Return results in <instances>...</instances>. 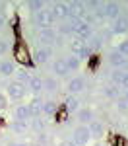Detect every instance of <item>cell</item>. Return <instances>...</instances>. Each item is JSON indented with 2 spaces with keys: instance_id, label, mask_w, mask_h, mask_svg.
<instances>
[{
  "instance_id": "1",
  "label": "cell",
  "mask_w": 128,
  "mask_h": 146,
  "mask_svg": "<svg viewBox=\"0 0 128 146\" xmlns=\"http://www.w3.org/2000/svg\"><path fill=\"white\" fill-rule=\"evenodd\" d=\"M89 140H91V135H89L87 125H80V127L74 129V135H72V142H74V146H87Z\"/></svg>"
},
{
  "instance_id": "2",
  "label": "cell",
  "mask_w": 128,
  "mask_h": 146,
  "mask_svg": "<svg viewBox=\"0 0 128 146\" xmlns=\"http://www.w3.org/2000/svg\"><path fill=\"white\" fill-rule=\"evenodd\" d=\"M74 37L76 39H80V41H89L93 37V27L89 25V23H85L83 20H80V22L74 25Z\"/></svg>"
},
{
  "instance_id": "3",
  "label": "cell",
  "mask_w": 128,
  "mask_h": 146,
  "mask_svg": "<svg viewBox=\"0 0 128 146\" xmlns=\"http://www.w3.org/2000/svg\"><path fill=\"white\" fill-rule=\"evenodd\" d=\"M14 58H16L18 62H22L25 68L31 64V55H29V51H27L25 43H22V41L16 43V47H14Z\"/></svg>"
},
{
  "instance_id": "4",
  "label": "cell",
  "mask_w": 128,
  "mask_h": 146,
  "mask_svg": "<svg viewBox=\"0 0 128 146\" xmlns=\"http://www.w3.org/2000/svg\"><path fill=\"white\" fill-rule=\"evenodd\" d=\"M47 6L53 22H60L66 18V2H47Z\"/></svg>"
},
{
  "instance_id": "5",
  "label": "cell",
  "mask_w": 128,
  "mask_h": 146,
  "mask_svg": "<svg viewBox=\"0 0 128 146\" xmlns=\"http://www.w3.org/2000/svg\"><path fill=\"white\" fill-rule=\"evenodd\" d=\"M6 98H10V100H16L20 101L25 98V86L23 84H20V82H10L8 86H6Z\"/></svg>"
},
{
  "instance_id": "6",
  "label": "cell",
  "mask_w": 128,
  "mask_h": 146,
  "mask_svg": "<svg viewBox=\"0 0 128 146\" xmlns=\"http://www.w3.org/2000/svg\"><path fill=\"white\" fill-rule=\"evenodd\" d=\"M49 58H53V49L51 47H39L33 55H31V62H35V64H45V62H49Z\"/></svg>"
},
{
  "instance_id": "7",
  "label": "cell",
  "mask_w": 128,
  "mask_h": 146,
  "mask_svg": "<svg viewBox=\"0 0 128 146\" xmlns=\"http://www.w3.org/2000/svg\"><path fill=\"white\" fill-rule=\"evenodd\" d=\"M33 23L41 29V27H51L54 22H53L49 10H41V12H37V14H33Z\"/></svg>"
},
{
  "instance_id": "8",
  "label": "cell",
  "mask_w": 128,
  "mask_h": 146,
  "mask_svg": "<svg viewBox=\"0 0 128 146\" xmlns=\"http://www.w3.org/2000/svg\"><path fill=\"white\" fill-rule=\"evenodd\" d=\"M37 37H39L41 43H45V47H51V45H54V41H56V31L53 27H41Z\"/></svg>"
},
{
  "instance_id": "9",
  "label": "cell",
  "mask_w": 128,
  "mask_h": 146,
  "mask_svg": "<svg viewBox=\"0 0 128 146\" xmlns=\"http://www.w3.org/2000/svg\"><path fill=\"white\" fill-rule=\"evenodd\" d=\"M120 16H122V6L118 2H105V18L115 22L116 18H120Z\"/></svg>"
},
{
  "instance_id": "10",
  "label": "cell",
  "mask_w": 128,
  "mask_h": 146,
  "mask_svg": "<svg viewBox=\"0 0 128 146\" xmlns=\"http://www.w3.org/2000/svg\"><path fill=\"white\" fill-rule=\"evenodd\" d=\"M128 31V16H120L116 18L113 25H111V33L113 35H124Z\"/></svg>"
},
{
  "instance_id": "11",
  "label": "cell",
  "mask_w": 128,
  "mask_h": 146,
  "mask_svg": "<svg viewBox=\"0 0 128 146\" xmlns=\"http://www.w3.org/2000/svg\"><path fill=\"white\" fill-rule=\"evenodd\" d=\"M87 8H93V18L95 22H103L105 20V2H87Z\"/></svg>"
},
{
  "instance_id": "12",
  "label": "cell",
  "mask_w": 128,
  "mask_h": 146,
  "mask_svg": "<svg viewBox=\"0 0 128 146\" xmlns=\"http://www.w3.org/2000/svg\"><path fill=\"white\" fill-rule=\"evenodd\" d=\"M14 117H16V121H22V123L31 121V111H29V105H18V107L14 109Z\"/></svg>"
},
{
  "instance_id": "13",
  "label": "cell",
  "mask_w": 128,
  "mask_h": 146,
  "mask_svg": "<svg viewBox=\"0 0 128 146\" xmlns=\"http://www.w3.org/2000/svg\"><path fill=\"white\" fill-rule=\"evenodd\" d=\"M87 129H89V135H91V138H95V140H101L105 135V127L103 123H99V121H95L93 119L91 123L87 125Z\"/></svg>"
},
{
  "instance_id": "14",
  "label": "cell",
  "mask_w": 128,
  "mask_h": 146,
  "mask_svg": "<svg viewBox=\"0 0 128 146\" xmlns=\"http://www.w3.org/2000/svg\"><path fill=\"white\" fill-rule=\"evenodd\" d=\"M31 78H33V74H31V70L29 68H20V70H16V82H20V84H23L25 88H27V84L31 82Z\"/></svg>"
},
{
  "instance_id": "15",
  "label": "cell",
  "mask_w": 128,
  "mask_h": 146,
  "mask_svg": "<svg viewBox=\"0 0 128 146\" xmlns=\"http://www.w3.org/2000/svg\"><path fill=\"white\" fill-rule=\"evenodd\" d=\"M68 90H70V94H80V92H83L85 90V80L81 78V76L72 78L68 82Z\"/></svg>"
},
{
  "instance_id": "16",
  "label": "cell",
  "mask_w": 128,
  "mask_h": 146,
  "mask_svg": "<svg viewBox=\"0 0 128 146\" xmlns=\"http://www.w3.org/2000/svg\"><path fill=\"white\" fill-rule=\"evenodd\" d=\"M27 105H29V111H31V119L41 117V105H43V101L39 100V98H33Z\"/></svg>"
},
{
  "instance_id": "17",
  "label": "cell",
  "mask_w": 128,
  "mask_h": 146,
  "mask_svg": "<svg viewBox=\"0 0 128 146\" xmlns=\"http://www.w3.org/2000/svg\"><path fill=\"white\" fill-rule=\"evenodd\" d=\"M78 121H80L81 125H89L93 121V111L89 109V107L80 109V111H78Z\"/></svg>"
},
{
  "instance_id": "18",
  "label": "cell",
  "mask_w": 128,
  "mask_h": 146,
  "mask_svg": "<svg viewBox=\"0 0 128 146\" xmlns=\"http://www.w3.org/2000/svg\"><path fill=\"white\" fill-rule=\"evenodd\" d=\"M64 109H66V113H78L80 111V100L78 98H68V100L64 101Z\"/></svg>"
},
{
  "instance_id": "19",
  "label": "cell",
  "mask_w": 128,
  "mask_h": 146,
  "mask_svg": "<svg viewBox=\"0 0 128 146\" xmlns=\"http://www.w3.org/2000/svg\"><path fill=\"white\" fill-rule=\"evenodd\" d=\"M16 74V64L12 60H2L0 62V76H10Z\"/></svg>"
},
{
  "instance_id": "20",
  "label": "cell",
  "mask_w": 128,
  "mask_h": 146,
  "mask_svg": "<svg viewBox=\"0 0 128 146\" xmlns=\"http://www.w3.org/2000/svg\"><path fill=\"white\" fill-rule=\"evenodd\" d=\"M10 131H14L16 135H25L29 131V123H22V121H12Z\"/></svg>"
},
{
  "instance_id": "21",
  "label": "cell",
  "mask_w": 128,
  "mask_h": 146,
  "mask_svg": "<svg viewBox=\"0 0 128 146\" xmlns=\"http://www.w3.org/2000/svg\"><path fill=\"white\" fill-rule=\"evenodd\" d=\"M83 45H85L83 41H80V39H76V37H74V39L70 41V55H74L76 58H78L80 53H81V49H83ZM78 60H80V58H78Z\"/></svg>"
},
{
  "instance_id": "22",
  "label": "cell",
  "mask_w": 128,
  "mask_h": 146,
  "mask_svg": "<svg viewBox=\"0 0 128 146\" xmlns=\"http://www.w3.org/2000/svg\"><path fill=\"white\" fill-rule=\"evenodd\" d=\"M53 72H54L56 76H66V74H68V68H66V64H64V58H56V60H54Z\"/></svg>"
},
{
  "instance_id": "23",
  "label": "cell",
  "mask_w": 128,
  "mask_h": 146,
  "mask_svg": "<svg viewBox=\"0 0 128 146\" xmlns=\"http://www.w3.org/2000/svg\"><path fill=\"white\" fill-rule=\"evenodd\" d=\"M118 86H115V84H111V86H105L103 88V96L105 98H109V100H116V98H120L118 96Z\"/></svg>"
},
{
  "instance_id": "24",
  "label": "cell",
  "mask_w": 128,
  "mask_h": 146,
  "mask_svg": "<svg viewBox=\"0 0 128 146\" xmlns=\"http://www.w3.org/2000/svg\"><path fill=\"white\" fill-rule=\"evenodd\" d=\"M56 31H58L60 37H62V35H72V31H74V23L72 22H62L56 27Z\"/></svg>"
},
{
  "instance_id": "25",
  "label": "cell",
  "mask_w": 128,
  "mask_h": 146,
  "mask_svg": "<svg viewBox=\"0 0 128 146\" xmlns=\"http://www.w3.org/2000/svg\"><path fill=\"white\" fill-rule=\"evenodd\" d=\"M58 109V105L54 101H43V105H41V113H45V115H54Z\"/></svg>"
},
{
  "instance_id": "26",
  "label": "cell",
  "mask_w": 128,
  "mask_h": 146,
  "mask_svg": "<svg viewBox=\"0 0 128 146\" xmlns=\"http://www.w3.org/2000/svg\"><path fill=\"white\" fill-rule=\"evenodd\" d=\"M64 64H66V68H68V72L70 70H78V68H80V60H78L74 55H68V56H64Z\"/></svg>"
},
{
  "instance_id": "27",
  "label": "cell",
  "mask_w": 128,
  "mask_h": 146,
  "mask_svg": "<svg viewBox=\"0 0 128 146\" xmlns=\"http://www.w3.org/2000/svg\"><path fill=\"white\" fill-rule=\"evenodd\" d=\"M27 88L33 92V94H39V92L43 90V80L37 78V76H33V78H31V82L27 84Z\"/></svg>"
},
{
  "instance_id": "28",
  "label": "cell",
  "mask_w": 128,
  "mask_h": 146,
  "mask_svg": "<svg viewBox=\"0 0 128 146\" xmlns=\"http://www.w3.org/2000/svg\"><path fill=\"white\" fill-rule=\"evenodd\" d=\"M31 129H33L37 135H39V133H47V123L41 117H37V119H33V123H31Z\"/></svg>"
},
{
  "instance_id": "29",
  "label": "cell",
  "mask_w": 128,
  "mask_h": 146,
  "mask_svg": "<svg viewBox=\"0 0 128 146\" xmlns=\"http://www.w3.org/2000/svg\"><path fill=\"white\" fill-rule=\"evenodd\" d=\"M27 6H29V10H31V14H37V12L45 10L47 2H41V0H31V2H27Z\"/></svg>"
},
{
  "instance_id": "30",
  "label": "cell",
  "mask_w": 128,
  "mask_h": 146,
  "mask_svg": "<svg viewBox=\"0 0 128 146\" xmlns=\"http://www.w3.org/2000/svg\"><path fill=\"white\" fill-rule=\"evenodd\" d=\"M43 90H47V92H56L58 90V82L54 78H45V80H43Z\"/></svg>"
},
{
  "instance_id": "31",
  "label": "cell",
  "mask_w": 128,
  "mask_h": 146,
  "mask_svg": "<svg viewBox=\"0 0 128 146\" xmlns=\"http://www.w3.org/2000/svg\"><path fill=\"white\" fill-rule=\"evenodd\" d=\"M49 142H51V135L49 133H39L37 135V144L39 146H47Z\"/></svg>"
},
{
  "instance_id": "32",
  "label": "cell",
  "mask_w": 128,
  "mask_h": 146,
  "mask_svg": "<svg viewBox=\"0 0 128 146\" xmlns=\"http://www.w3.org/2000/svg\"><path fill=\"white\" fill-rule=\"evenodd\" d=\"M53 117L56 119V123H64V121L68 119V113H66V109L62 107V109H56V113H54Z\"/></svg>"
},
{
  "instance_id": "33",
  "label": "cell",
  "mask_w": 128,
  "mask_h": 146,
  "mask_svg": "<svg viewBox=\"0 0 128 146\" xmlns=\"http://www.w3.org/2000/svg\"><path fill=\"white\" fill-rule=\"evenodd\" d=\"M116 51H118L122 56H126V58H128V39L120 41V43H118V47H116Z\"/></svg>"
},
{
  "instance_id": "34",
  "label": "cell",
  "mask_w": 128,
  "mask_h": 146,
  "mask_svg": "<svg viewBox=\"0 0 128 146\" xmlns=\"http://www.w3.org/2000/svg\"><path fill=\"white\" fill-rule=\"evenodd\" d=\"M115 101H116V109H118V111H122V113L128 111V103L124 101V98H116Z\"/></svg>"
},
{
  "instance_id": "35",
  "label": "cell",
  "mask_w": 128,
  "mask_h": 146,
  "mask_svg": "<svg viewBox=\"0 0 128 146\" xmlns=\"http://www.w3.org/2000/svg\"><path fill=\"white\" fill-rule=\"evenodd\" d=\"M118 88L128 90V72H122V78H120V82H118Z\"/></svg>"
},
{
  "instance_id": "36",
  "label": "cell",
  "mask_w": 128,
  "mask_h": 146,
  "mask_svg": "<svg viewBox=\"0 0 128 146\" xmlns=\"http://www.w3.org/2000/svg\"><path fill=\"white\" fill-rule=\"evenodd\" d=\"M6 51H8V41L6 39H0V56L6 55Z\"/></svg>"
},
{
  "instance_id": "37",
  "label": "cell",
  "mask_w": 128,
  "mask_h": 146,
  "mask_svg": "<svg viewBox=\"0 0 128 146\" xmlns=\"http://www.w3.org/2000/svg\"><path fill=\"white\" fill-rule=\"evenodd\" d=\"M115 146H128V140L124 138V136H116V140H115Z\"/></svg>"
},
{
  "instance_id": "38",
  "label": "cell",
  "mask_w": 128,
  "mask_h": 146,
  "mask_svg": "<svg viewBox=\"0 0 128 146\" xmlns=\"http://www.w3.org/2000/svg\"><path fill=\"white\" fill-rule=\"evenodd\" d=\"M6 23H8V18L0 12V29H4V27H6Z\"/></svg>"
},
{
  "instance_id": "39",
  "label": "cell",
  "mask_w": 128,
  "mask_h": 146,
  "mask_svg": "<svg viewBox=\"0 0 128 146\" xmlns=\"http://www.w3.org/2000/svg\"><path fill=\"white\" fill-rule=\"evenodd\" d=\"M6 103H8V98L0 94V107H6Z\"/></svg>"
},
{
  "instance_id": "40",
  "label": "cell",
  "mask_w": 128,
  "mask_h": 146,
  "mask_svg": "<svg viewBox=\"0 0 128 146\" xmlns=\"http://www.w3.org/2000/svg\"><path fill=\"white\" fill-rule=\"evenodd\" d=\"M60 146H74L72 140H64V142H60Z\"/></svg>"
},
{
  "instance_id": "41",
  "label": "cell",
  "mask_w": 128,
  "mask_h": 146,
  "mask_svg": "<svg viewBox=\"0 0 128 146\" xmlns=\"http://www.w3.org/2000/svg\"><path fill=\"white\" fill-rule=\"evenodd\" d=\"M16 146H29V142H16Z\"/></svg>"
},
{
  "instance_id": "42",
  "label": "cell",
  "mask_w": 128,
  "mask_h": 146,
  "mask_svg": "<svg viewBox=\"0 0 128 146\" xmlns=\"http://www.w3.org/2000/svg\"><path fill=\"white\" fill-rule=\"evenodd\" d=\"M124 101L128 103V90H126V94H124Z\"/></svg>"
},
{
  "instance_id": "43",
  "label": "cell",
  "mask_w": 128,
  "mask_h": 146,
  "mask_svg": "<svg viewBox=\"0 0 128 146\" xmlns=\"http://www.w3.org/2000/svg\"><path fill=\"white\" fill-rule=\"evenodd\" d=\"M93 146H105V144H101V142H99V140H97V142H95V144Z\"/></svg>"
},
{
  "instance_id": "44",
  "label": "cell",
  "mask_w": 128,
  "mask_h": 146,
  "mask_svg": "<svg viewBox=\"0 0 128 146\" xmlns=\"http://www.w3.org/2000/svg\"><path fill=\"white\" fill-rule=\"evenodd\" d=\"M29 146H39V144H37V142H29Z\"/></svg>"
}]
</instances>
